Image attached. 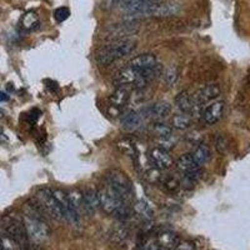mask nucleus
<instances>
[{
  "label": "nucleus",
  "mask_w": 250,
  "mask_h": 250,
  "mask_svg": "<svg viewBox=\"0 0 250 250\" xmlns=\"http://www.w3.org/2000/svg\"><path fill=\"white\" fill-rule=\"evenodd\" d=\"M108 184L110 185L118 195L128 203L133 196V185L126 174L123 173L119 169H113L108 173Z\"/></svg>",
  "instance_id": "nucleus-6"
},
{
  "label": "nucleus",
  "mask_w": 250,
  "mask_h": 250,
  "mask_svg": "<svg viewBox=\"0 0 250 250\" xmlns=\"http://www.w3.org/2000/svg\"><path fill=\"white\" fill-rule=\"evenodd\" d=\"M160 250H171V249H165V248H160Z\"/></svg>",
  "instance_id": "nucleus-40"
},
{
  "label": "nucleus",
  "mask_w": 250,
  "mask_h": 250,
  "mask_svg": "<svg viewBox=\"0 0 250 250\" xmlns=\"http://www.w3.org/2000/svg\"><path fill=\"white\" fill-rule=\"evenodd\" d=\"M175 104H176V106H178V109H179L183 114H188V115H190V114H195V113L202 114L203 109L198 108V106L195 105V103H194V100H193V97H190V95H189V93L185 90L180 91V93L176 95Z\"/></svg>",
  "instance_id": "nucleus-13"
},
{
  "label": "nucleus",
  "mask_w": 250,
  "mask_h": 250,
  "mask_svg": "<svg viewBox=\"0 0 250 250\" xmlns=\"http://www.w3.org/2000/svg\"><path fill=\"white\" fill-rule=\"evenodd\" d=\"M98 195H99L100 208L104 210V213L109 215H118L120 218L126 216L128 214L126 203L111 189L110 185H104L102 189H99Z\"/></svg>",
  "instance_id": "nucleus-3"
},
{
  "label": "nucleus",
  "mask_w": 250,
  "mask_h": 250,
  "mask_svg": "<svg viewBox=\"0 0 250 250\" xmlns=\"http://www.w3.org/2000/svg\"><path fill=\"white\" fill-rule=\"evenodd\" d=\"M9 100V95L6 93H3V91H0V102H8Z\"/></svg>",
  "instance_id": "nucleus-37"
},
{
  "label": "nucleus",
  "mask_w": 250,
  "mask_h": 250,
  "mask_svg": "<svg viewBox=\"0 0 250 250\" xmlns=\"http://www.w3.org/2000/svg\"><path fill=\"white\" fill-rule=\"evenodd\" d=\"M191 125V119L188 114H178L174 115L171 119V128L178 129V130H187Z\"/></svg>",
  "instance_id": "nucleus-27"
},
{
  "label": "nucleus",
  "mask_w": 250,
  "mask_h": 250,
  "mask_svg": "<svg viewBox=\"0 0 250 250\" xmlns=\"http://www.w3.org/2000/svg\"><path fill=\"white\" fill-rule=\"evenodd\" d=\"M133 211L138 218L144 220V222H149V220H151V219L154 218L153 208H151L148 203L143 199L134 202Z\"/></svg>",
  "instance_id": "nucleus-19"
},
{
  "label": "nucleus",
  "mask_w": 250,
  "mask_h": 250,
  "mask_svg": "<svg viewBox=\"0 0 250 250\" xmlns=\"http://www.w3.org/2000/svg\"><path fill=\"white\" fill-rule=\"evenodd\" d=\"M1 139H6V138H5V134H4V129L0 126V140Z\"/></svg>",
  "instance_id": "nucleus-38"
},
{
  "label": "nucleus",
  "mask_w": 250,
  "mask_h": 250,
  "mask_svg": "<svg viewBox=\"0 0 250 250\" xmlns=\"http://www.w3.org/2000/svg\"><path fill=\"white\" fill-rule=\"evenodd\" d=\"M128 65L139 69V70L142 71H146L156 68V66L159 65V62H158V59H156L155 55L140 54L138 55V57L133 58V59L128 62Z\"/></svg>",
  "instance_id": "nucleus-16"
},
{
  "label": "nucleus",
  "mask_w": 250,
  "mask_h": 250,
  "mask_svg": "<svg viewBox=\"0 0 250 250\" xmlns=\"http://www.w3.org/2000/svg\"><path fill=\"white\" fill-rule=\"evenodd\" d=\"M220 93H222V90H220V86L218 84H209V85H205L204 88L196 91L193 100L195 102L196 105H199L200 108H203L205 103L215 100L220 95Z\"/></svg>",
  "instance_id": "nucleus-12"
},
{
  "label": "nucleus",
  "mask_w": 250,
  "mask_h": 250,
  "mask_svg": "<svg viewBox=\"0 0 250 250\" xmlns=\"http://www.w3.org/2000/svg\"><path fill=\"white\" fill-rule=\"evenodd\" d=\"M39 17L35 12H28L20 19V25L26 31H33L39 28Z\"/></svg>",
  "instance_id": "nucleus-25"
},
{
  "label": "nucleus",
  "mask_w": 250,
  "mask_h": 250,
  "mask_svg": "<svg viewBox=\"0 0 250 250\" xmlns=\"http://www.w3.org/2000/svg\"><path fill=\"white\" fill-rule=\"evenodd\" d=\"M182 6L174 0H145L137 12L130 17L168 18L179 14Z\"/></svg>",
  "instance_id": "nucleus-1"
},
{
  "label": "nucleus",
  "mask_w": 250,
  "mask_h": 250,
  "mask_svg": "<svg viewBox=\"0 0 250 250\" xmlns=\"http://www.w3.org/2000/svg\"><path fill=\"white\" fill-rule=\"evenodd\" d=\"M158 243H159L160 248H165V249H175L176 245L179 244V236L176 235L175 233L173 231H169V230H165L162 231V233L158 235L156 238Z\"/></svg>",
  "instance_id": "nucleus-22"
},
{
  "label": "nucleus",
  "mask_w": 250,
  "mask_h": 250,
  "mask_svg": "<svg viewBox=\"0 0 250 250\" xmlns=\"http://www.w3.org/2000/svg\"><path fill=\"white\" fill-rule=\"evenodd\" d=\"M176 168L179 169L183 174H187V173H191V171L196 170V169H200L199 164H196L195 160L193 159V156L190 154H183L178 158L176 160Z\"/></svg>",
  "instance_id": "nucleus-21"
},
{
  "label": "nucleus",
  "mask_w": 250,
  "mask_h": 250,
  "mask_svg": "<svg viewBox=\"0 0 250 250\" xmlns=\"http://www.w3.org/2000/svg\"><path fill=\"white\" fill-rule=\"evenodd\" d=\"M160 184H162L167 190L174 191L180 187V179L179 178H176L174 174H168L167 176H162Z\"/></svg>",
  "instance_id": "nucleus-29"
},
{
  "label": "nucleus",
  "mask_w": 250,
  "mask_h": 250,
  "mask_svg": "<svg viewBox=\"0 0 250 250\" xmlns=\"http://www.w3.org/2000/svg\"><path fill=\"white\" fill-rule=\"evenodd\" d=\"M145 118L142 111H128L122 118V128L126 131H135L144 125Z\"/></svg>",
  "instance_id": "nucleus-14"
},
{
  "label": "nucleus",
  "mask_w": 250,
  "mask_h": 250,
  "mask_svg": "<svg viewBox=\"0 0 250 250\" xmlns=\"http://www.w3.org/2000/svg\"><path fill=\"white\" fill-rule=\"evenodd\" d=\"M3 230L15 242L19 250H30L29 236L26 233L23 218L15 215H6L3 219Z\"/></svg>",
  "instance_id": "nucleus-4"
},
{
  "label": "nucleus",
  "mask_w": 250,
  "mask_h": 250,
  "mask_svg": "<svg viewBox=\"0 0 250 250\" xmlns=\"http://www.w3.org/2000/svg\"><path fill=\"white\" fill-rule=\"evenodd\" d=\"M137 48V43L130 39L113 40L110 44L105 45L98 53L97 60L100 65L108 66L117 60L123 59L124 57L133 53Z\"/></svg>",
  "instance_id": "nucleus-2"
},
{
  "label": "nucleus",
  "mask_w": 250,
  "mask_h": 250,
  "mask_svg": "<svg viewBox=\"0 0 250 250\" xmlns=\"http://www.w3.org/2000/svg\"><path fill=\"white\" fill-rule=\"evenodd\" d=\"M171 108L170 103L168 102H158L154 103L151 105L146 106L145 109H143L142 114L144 115V118L146 120H155V122H160V120L165 119L167 117H169L171 114Z\"/></svg>",
  "instance_id": "nucleus-9"
},
{
  "label": "nucleus",
  "mask_w": 250,
  "mask_h": 250,
  "mask_svg": "<svg viewBox=\"0 0 250 250\" xmlns=\"http://www.w3.org/2000/svg\"><path fill=\"white\" fill-rule=\"evenodd\" d=\"M225 111V103L222 100L211 102L202 110V118L208 125H214L222 119Z\"/></svg>",
  "instance_id": "nucleus-10"
},
{
  "label": "nucleus",
  "mask_w": 250,
  "mask_h": 250,
  "mask_svg": "<svg viewBox=\"0 0 250 250\" xmlns=\"http://www.w3.org/2000/svg\"><path fill=\"white\" fill-rule=\"evenodd\" d=\"M115 145H117L118 150H119L122 154L129 156V158H131V159L134 160L137 159L139 151H138L135 143H134L131 139H129V138H123V139L118 140V142L115 143Z\"/></svg>",
  "instance_id": "nucleus-20"
},
{
  "label": "nucleus",
  "mask_w": 250,
  "mask_h": 250,
  "mask_svg": "<svg viewBox=\"0 0 250 250\" xmlns=\"http://www.w3.org/2000/svg\"><path fill=\"white\" fill-rule=\"evenodd\" d=\"M175 250H195V244L190 240H185V242H179L176 245Z\"/></svg>",
  "instance_id": "nucleus-36"
},
{
  "label": "nucleus",
  "mask_w": 250,
  "mask_h": 250,
  "mask_svg": "<svg viewBox=\"0 0 250 250\" xmlns=\"http://www.w3.org/2000/svg\"><path fill=\"white\" fill-rule=\"evenodd\" d=\"M66 194H68V198L69 200H70L71 205H73L75 210L79 213V215L83 211L88 213L85 208V203H84V196H83V193L79 189H71V190H69Z\"/></svg>",
  "instance_id": "nucleus-24"
},
{
  "label": "nucleus",
  "mask_w": 250,
  "mask_h": 250,
  "mask_svg": "<svg viewBox=\"0 0 250 250\" xmlns=\"http://www.w3.org/2000/svg\"><path fill=\"white\" fill-rule=\"evenodd\" d=\"M23 222L25 225L29 240L34 243L45 242L50 236V227H49L46 218L44 216L23 215Z\"/></svg>",
  "instance_id": "nucleus-5"
},
{
  "label": "nucleus",
  "mask_w": 250,
  "mask_h": 250,
  "mask_svg": "<svg viewBox=\"0 0 250 250\" xmlns=\"http://www.w3.org/2000/svg\"><path fill=\"white\" fill-rule=\"evenodd\" d=\"M190 155L193 156V159L195 160L196 164H199L200 167H203V165L207 164L210 160L211 151L207 144H204V143H198V144H195L193 150H191Z\"/></svg>",
  "instance_id": "nucleus-18"
},
{
  "label": "nucleus",
  "mask_w": 250,
  "mask_h": 250,
  "mask_svg": "<svg viewBox=\"0 0 250 250\" xmlns=\"http://www.w3.org/2000/svg\"><path fill=\"white\" fill-rule=\"evenodd\" d=\"M51 193L54 195V198L57 199V202L59 203L60 208H62V211L64 214V219H66L69 223L71 224H78L80 220V215L77 210L74 209V207L71 205L70 200L68 198V194L65 193L62 189H51Z\"/></svg>",
  "instance_id": "nucleus-8"
},
{
  "label": "nucleus",
  "mask_w": 250,
  "mask_h": 250,
  "mask_svg": "<svg viewBox=\"0 0 250 250\" xmlns=\"http://www.w3.org/2000/svg\"><path fill=\"white\" fill-rule=\"evenodd\" d=\"M142 250H160V245L156 239L151 238V239H148V240L144 243Z\"/></svg>",
  "instance_id": "nucleus-34"
},
{
  "label": "nucleus",
  "mask_w": 250,
  "mask_h": 250,
  "mask_svg": "<svg viewBox=\"0 0 250 250\" xmlns=\"http://www.w3.org/2000/svg\"><path fill=\"white\" fill-rule=\"evenodd\" d=\"M162 173H160V169L155 168V167H149L146 170H145V179L148 180L151 184H160V180H162Z\"/></svg>",
  "instance_id": "nucleus-30"
},
{
  "label": "nucleus",
  "mask_w": 250,
  "mask_h": 250,
  "mask_svg": "<svg viewBox=\"0 0 250 250\" xmlns=\"http://www.w3.org/2000/svg\"><path fill=\"white\" fill-rule=\"evenodd\" d=\"M149 160H150V164L153 165V167L160 169V170L170 169L174 165V159L171 158L169 151L164 150V149L162 148H158V146L150 150Z\"/></svg>",
  "instance_id": "nucleus-11"
},
{
  "label": "nucleus",
  "mask_w": 250,
  "mask_h": 250,
  "mask_svg": "<svg viewBox=\"0 0 250 250\" xmlns=\"http://www.w3.org/2000/svg\"><path fill=\"white\" fill-rule=\"evenodd\" d=\"M126 238H128V230L125 228L117 227L114 228L113 231H111V239L115 243H123Z\"/></svg>",
  "instance_id": "nucleus-32"
},
{
  "label": "nucleus",
  "mask_w": 250,
  "mask_h": 250,
  "mask_svg": "<svg viewBox=\"0 0 250 250\" xmlns=\"http://www.w3.org/2000/svg\"><path fill=\"white\" fill-rule=\"evenodd\" d=\"M4 117H5V111H4L3 109L0 108V119H3Z\"/></svg>",
  "instance_id": "nucleus-39"
},
{
  "label": "nucleus",
  "mask_w": 250,
  "mask_h": 250,
  "mask_svg": "<svg viewBox=\"0 0 250 250\" xmlns=\"http://www.w3.org/2000/svg\"><path fill=\"white\" fill-rule=\"evenodd\" d=\"M0 14H1V8H0Z\"/></svg>",
  "instance_id": "nucleus-41"
},
{
  "label": "nucleus",
  "mask_w": 250,
  "mask_h": 250,
  "mask_svg": "<svg viewBox=\"0 0 250 250\" xmlns=\"http://www.w3.org/2000/svg\"><path fill=\"white\" fill-rule=\"evenodd\" d=\"M151 131L154 133V135H156V138L168 137V135L173 134V128H171L170 125L165 124V123L160 120V122H155L151 125Z\"/></svg>",
  "instance_id": "nucleus-28"
},
{
  "label": "nucleus",
  "mask_w": 250,
  "mask_h": 250,
  "mask_svg": "<svg viewBox=\"0 0 250 250\" xmlns=\"http://www.w3.org/2000/svg\"><path fill=\"white\" fill-rule=\"evenodd\" d=\"M138 31H139V26L135 21L126 24H118V25H114L109 29V37L113 40H120L125 39L126 37H130V35L137 34Z\"/></svg>",
  "instance_id": "nucleus-15"
},
{
  "label": "nucleus",
  "mask_w": 250,
  "mask_h": 250,
  "mask_svg": "<svg viewBox=\"0 0 250 250\" xmlns=\"http://www.w3.org/2000/svg\"><path fill=\"white\" fill-rule=\"evenodd\" d=\"M156 142H158V144H159L158 145V148H162L167 151L171 150V149H173L176 144V140H175V138L173 137V134H171V135H168V137L158 138V139H156Z\"/></svg>",
  "instance_id": "nucleus-31"
},
{
  "label": "nucleus",
  "mask_w": 250,
  "mask_h": 250,
  "mask_svg": "<svg viewBox=\"0 0 250 250\" xmlns=\"http://www.w3.org/2000/svg\"><path fill=\"white\" fill-rule=\"evenodd\" d=\"M216 148H218V150L220 151V153H225V151L228 150V140L227 138L223 137V135H220V137L216 139Z\"/></svg>",
  "instance_id": "nucleus-35"
},
{
  "label": "nucleus",
  "mask_w": 250,
  "mask_h": 250,
  "mask_svg": "<svg viewBox=\"0 0 250 250\" xmlns=\"http://www.w3.org/2000/svg\"><path fill=\"white\" fill-rule=\"evenodd\" d=\"M35 199L42 205L44 211L48 213L51 218L58 219V220L64 219L62 208H60L59 203L57 202V199H55L53 193H51L50 188H40V189H38L37 194H35Z\"/></svg>",
  "instance_id": "nucleus-7"
},
{
  "label": "nucleus",
  "mask_w": 250,
  "mask_h": 250,
  "mask_svg": "<svg viewBox=\"0 0 250 250\" xmlns=\"http://www.w3.org/2000/svg\"><path fill=\"white\" fill-rule=\"evenodd\" d=\"M129 99H130V89L128 86H117V89L109 97V103L111 108L120 109L128 104Z\"/></svg>",
  "instance_id": "nucleus-17"
},
{
  "label": "nucleus",
  "mask_w": 250,
  "mask_h": 250,
  "mask_svg": "<svg viewBox=\"0 0 250 250\" xmlns=\"http://www.w3.org/2000/svg\"><path fill=\"white\" fill-rule=\"evenodd\" d=\"M84 196V203H85V208L88 213H95L100 208L99 195H98V190L89 188L85 193H83Z\"/></svg>",
  "instance_id": "nucleus-23"
},
{
  "label": "nucleus",
  "mask_w": 250,
  "mask_h": 250,
  "mask_svg": "<svg viewBox=\"0 0 250 250\" xmlns=\"http://www.w3.org/2000/svg\"><path fill=\"white\" fill-rule=\"evenodd\" d=\"M69 15H70V10L65 6H62V8H58L54 12V19L57 20L58 23H62V21H65L68 19Z\"/></svg>",
  "instance_id": "nucleus-33"
},
{
  "label": "nucleus",
  "mask_w": 250,
  "mask_h": 250,
  "mask_svg": "<svg viewBox=\"0 0 250 250\" xmlns=\"http://www.w3.org/2000/svg\"><path fill=\"white\" fill-rule=\"evenodd\" d=\"M180 77L179 68L176 65H170L163 71V78H164V83L169 88H173L175 86V84L178 83Z\"/></svg>",
  "instance_id": "nucleus-26"
}]
</instances>
